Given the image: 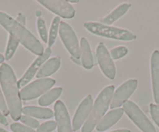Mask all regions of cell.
Listing matches in <instances>:
<instances>
[{
  "instance_id": "obj_1",
  "label": "cell",
  "mask_w": 159,
  "mask_h": 132,
  "mask_svg": "<svg viewBox=\"0 0 159 132\" xmlns=\"http://www.w3.org/2000/svg\"><path fill=\"white\" fill-rule=\"evenodd\" d=\"M0 83L12 119L19 121L22 113V103L16 75L8 64L3 63L0 66Z\"/></svg>"
},
{
  "instance_id": "obj_2",
  "label": "cell",
  "mask_w": 159,
  "mask_h": 132,
  "mask_svg": "<svg viewBox=\"0 0 159 132\" xmlns=\"http://www.w3.org/2000/svg\"><path fill=\"white\" fill-rule=\"evenodd\" d=\"M0 25L33 54L40 56L44 53L43 45L31 32L3 12H0Z\"/></svg>"
},
{
  "instance_id": "obj_3",
  "label": "cell",
  "mask_w": 159,
  "mask_h": 132,
  "mask_svg": "<svg viewBox=\"0 0 159 132\" xmlns=\"http://www.w3.org/2000/svg\"><path fill=\"white\" fill-rule=\"evenodd\" d=\"M114 89V86H108L101 91L93 105L89 117L84 124L81 132H91L100 122L111 104Z\"/></svg>"
},
{
  "instance_id": "obj_4",
  "label": "cell",
  "mask_w": 159,
  "mask_h": 132,
  "mask_svg": "<svg viewBox=\"0 0 159 132\" xmlns=\"http://www.w3.org/2000/svg\"><path fill=\"white\" fill-rule=\"evenodd\" d=\"M85 29L94 35L115 40L130 41L135 40L136 35L132 32L119 27H111L97 22H88L84 24Z\"/></svg>"
},
{
  "instance_id": "obj_5",
  "label": "cell",
  "mask_w": 159,
  "mask_h": 132,
  "mask_svg": "<svg viewBox=\"0 0 159 132\" xmlns=\"http://www.w3.org/2000/svg\"><path fill=\"white\" fill-rule=\"evenodd\" d=\"M123 110L129 119L143 132H156L155 127L140 107L133 101L127 100L123 104Z\"/></svg>"
},
{
  "instance_id": "obj_6",
  "label": "cell",
  "mask_w": 159,
  "mask_h": 132,
  "mask_svg": "<svg viewBox=\"0 0 159 132\" xmlns=\"http://www.w3.org/2000/svg\"><path fill=\"white\" fill-rule=\"evenodd\" d=\"M56 84V80L50 78L39 79L24 86L20 91V96L23 100H31L40 96Z\"/></svg>"
},
{
  "instance_id": "obj_7",
  "label": "cell",
  "mask_w": 159,
  "mask_h": 132,
  "mask_svg": "<svg viewBox=\"0 0 159 132\" xmlns=\"http://www.w3.org/2000/svg\"><path fill=\"white\" fill-rule=\"evenodd\" d=\"M59 33L62 43L65 45L67 51L71 54V57L80 59V48L77 37L73 28L67 23L61 21Z\"/></svg>"
},
{
  "instance_id": "obj_8",
  "label": "cell",
  "mask_w": 159,
  "mask_h": 132,
  "mask_svg": "<svg viewBox=\"0 0 159 132\" xmlns=\"http://www.w3.org/2000/svg\"><path fill=\"white\" fill-rule=\"evenodd\" d=\"M96 57L98 63L104 75L109 79H114L116 69L110 53L103 43H100L96 48Z\"/></svg>"
},
{
  "instance_id": "obj_9",
  "label": "cell",
  "mask_w": 159,
  "mask_h": 132,
  "mask_svg": "<svg viewBox=\"0 0 159 132\" xmlns=\"http://www.w3.org/2000/svg\"><path fill=\"white\" fill-rule=\"evenodd\" d=\"M137 84V79H129L123 83L113 93L110 107L115 109L123 105L136 90Z\"/></svg>"
},
{
  "instance_id": "obj_10",
  "label": "cell",
  "mask_w": 159,
  "mask_h": 132,
  "mask_svg": "<svg viewBox=\"0 0 159 132\" xmlns=\"http://www.w3.org/2000/svg\"><path fill=\"white\" fill-rule=\"evenodd\" d=\"M40 4L55 14L65 19H72L75 16L74 8L68 2L64 0H38Z\"/></svg>"
},
{
  "instance_id": "obj_11",
  "label": "cell",
  "mask_w": 159,
  "mask_h": 132,
  "mask_svg": "<svg viewBox=\"0 0 159 132\" xmlns=\"http://www.w3.org/2000/svg\"><path fill=\"white\" fill-rule=\"evenodd\" d=\"M93 105H94V103H93V98L91 95L87 96L80 104L73 116V122H72L73 131L79 130L84 124L92 110Z\"/></svg>"
},
{
  "instance_id": "obj_12",
  "label": "cell",
  "mask_w": 159,
  "mask_h": 132,
  "mask_svg": "<svg viewBox=\"0 0 159 132\" xmlns=\"http://www.w3.org/2000/svg\"><path fill=\"white\" fill-rule=\"evenodd\" d=\"M52 54V50L50 48H47L46 50L44 51L43 54L42 55L38 56L34 61L33 63L31 64L29 69H27V72L24 73V75H23L20 78V79L17 82L18 88H24V86L25 85H27L30 80L33 79V77L34 76L35 74L38 73V71L41 69V68L42 67L43 64L46 62L48 59V57H50V55Z\"/></svg>"
},
{
  "instance_id": "obj_13",
  "label": "cell",
  "mask_w": 159,
  "mask_h": 132,
  "mask_svg": "<svg viewBox=\"0 0 159 132\" xmlns=\"http://www.w3.org/2000/svg\"><path fill=\"white\" fill-rule=\"evenodd\" d=\"M54 110L58 132H73L69 112L64 103L58 100L55 104Z\"/></svg>"
},
{
  "instance_id": "obj_14",
  "label": "cell",
  "mask_w": 159,
  "mask_h": 132,
  "mask_svg": "<svg viewBox=\"0 0 159 132\" xmlns=\"http://www.w3.org/2000/svg\"><path fill=\"white\" fill-rule=\"evenodd\" d=\"M151 72L153 96L155 104L159 106V51L157 50L151 54Z\"/></svg>"
},
{
  "instance_id": "obj_15",
  "label": "cell",
  "mask_w": 159,
  "mask_h": 132,
  "mask_svg": "<svg viewBox=\"0 0 159 132\" xmlns=\"http://www.w3.org/2000/svg\"><path fill=\"white\" fill-rule=\"evenodd\" d=\"M123 108H116L115 110L108 112L105 116L102 117L100 122L96 126V130L98 131H105L111 127H112L116 122L119 121L123 114Z\"/></svg>"
},
{
  "instance_id": "obj_16",
  "label": "cell",
  "mask_w": 159,
  "mask_h": 132,
  "mask_svg": "<svg viewBox=\"0 0 159 132\" xmlns=\"http://www.w3.org/2000/svg\"><path fill=\"white\" fill-rule=\"evenodd\" d=\"M80 61L81 65L87 70H90L94 66V57L91 46L85 37L80 39Z\"/></svg>"
},
{
  "instance_id": "obj_17",
  "label": "cell",
  "mask_w": 159,
  "mask_h": 132,
  "mask_svg": "<svg viewBox=\"0 0 159 132\" xmlns=\"http://www.w3.org/2000/svg\"><path fill=\"white\" fill-rule=\"evenodd\" d=\"M61 65V60L59 57H54L48 59L41 68L37 73L36 77L38 79L45 78L53 75L55 72H57Z\"/></svg>"
},
{
  "instance_id": "obj_18",
  "label": "cell",
  "mask_w": 159,
  "mask_h": 132,
  "mask_svg": "<svg viewBox=\"0 0 159 132\" xmlns=\"http://www.w3.org/2000/svg\"><path fill=\"white\" fill-rule=\"evenodd\" d=\"M22 112L26 116H30L39 119H50L54 116V113L51 109L33 107V106L24 107Z\"/></svg>"
},
{
  "instance_id": "obj_19",
  "label": "cell",
  "mask_w": 159,
  "mask_h": 132,
  "mask_svg": "<svg viewBox=\"0 0 159 132\" xmlns=\"http://www.w3.org/2000/svg\"><path fill=\"white\" fill-rule=\"evenodd\" d=\"M131 7V5L129 3H123L116 7L114 10L108 13L107 16H105L103 19L101 20V23H103L105 25H111L116 20L124 16L126 12L129 10Z\"/></svg>"
},
{
  "instance_id": "obj_20",
  "label": "cell",
  "mask_w": 159,
  "mask_h": 132,
  "mask_svg": "<svg viewBox=\"0 0 159 132\" xmlns=\"http://www.w3.org/2000/svg\"><path fill=\"white\" fill-rule=\"evenodd\" d=\"M62 92V89L61 87L51 89L40 97L38 100V104L42 107H47V106L51 105L53 102H55V100H56L60 96Z\"/></svg>"
},
{
  "instance_id": "obj_21",
  "label": "cell",
  "mask_w": 159,
  "mask_h": 132,
  "mask_svg": "<svg viewBox=\"0 0 159 132\" xmlns=\"http://www.w3.org/2000/svg\"><path fill=\"white\" fill-rule=\"evenodd\" d=\"M60 18L59 16H56L54 19H52V23L51 28H50L49 32V37H48V48H51L53 45L55 44L56 40V37H57L58 32H59V25H60Z\"/></svg>"
},
{
  "instance_id": "obj_22",
  "label": "cell",
  "mask_w": 159,
  "mask_h": 132,
  "mask_svg": "<svg viewBox=\"0 0 159 132\" xmlns=\"http://www.w3.org/2000/svg\"><path fill=\"white\" fill-rule=\"evenodd\" d=\"M18 45H19V42L13 38L12 36L10 35L8 40V44H7V50H6L5 53V59L6 60H10L13 57V54H14L15 51L17 49Z\"/></svg>"
},
{
  "instance_id": "obj_23",
  "label": "cell",
  "mask_w": 159,
  "mask_h": 132,
  "mask_svg": "<svg viewBox=\"0 0 159 132\" xmlns=\"http://www.w3.org/2000/svg\"><path fill=\"white\" fill-rule=\"evenodd\" d=\"M37 26H38V32H39L40 37L42 38V41H43L44 43H48V31H47L45 20H44L42 17H38V20H37Z\"/></svg>"
},
{
  "instance_id": "obj_24",
  "label": "cell",
  "mask_w": 159,
  "mask_h": 132,
  "mask_svg": "<svg viewBox=\"0 0 159 132\" xmlns=\"http://www.w3.org/2000/svg\"><path fill=\"white\" fill-rule=\"evenodd\" d=\"M128 49L125 46H119L113 48L110 51V55H111L112 60H118L122 57H125L127 54Z\"/></svg>"
},
{
  "instance_id": "obj_25",
  "label": "cell",
  "mask_w": 159,
  "mask_h": 132,
  "mask_svg": "<svg viewBox=\"0 0 159 132\" xmlns=\"http://www.w3.org/2000/svg\"><path fill=\"white\" fill-rule=\"evenodd\" d=\"M56 128V122L54 121L43 123L37 129V132H52Z\"/></svg>"
},
{
  "instance_id": "obj_26",
  "label": "cell",
  "mask_w": 159,
  "mask_h": 132,
  "mask_svg": "<svg viewBox=\"0 0 159 132\" xmlns=\"http://www.w3.org/2000/svg\"><path fill=\"white\" fill-rule=\"evenodd\" d=\"M20 121L22 123H24L26 125L29 126V127L30 128H38L39 127V122L37 121L34 118L31 117L26 116V115H24V116H21L20 117Z\"/></svg>"
},
{
  "instance_id": "obj_27",
  "label": "cell",
  "mask_w": 159,
  "mask_h": 132,
  "mask_svg": "<svg viewBox=\"0 0 159 132\" xmlns=\"http://www.w3.org/2000/svg\"><path fill=\"white\" fill-rule=\"evenodd\" d=\"M10 128L13 132H37L33 128L23 125L20 123H13L10 126Z\"/></svg>"
},
{
  "instance_id": "obj_28",
  "label": "cell",
  "mask_w": 159,
  "mask_h": 132,
  "mask_svg": "<svg viewBox=\"0 0 159 132\" xmlns=\"http://www.w3.org/2000/svg\"><path fill=\"white\" fill-rule=\"evenodd\" d=\"M150 113L153 121L159 127V106L157 104H151L150 105Z\"/></svg>"
},
{
  "instance_id": "obj_29",
  "label": "cell",
  "mask_w": 159,
  "mask_h": 132,
  "mask_svg": "<svg viewBox=\"0 0 159 132\" xmlns=\"http://www.w3.org/2000/svg\"><path fill=\"white\" fill-rule=\"evenodd\" d=\"M0 111L2 112L4 116H7V115L10 114V111H9V109L7 107V103H6L5 99L2 95L1 89H0Z\"/></svg>"
},
{
  "instance_id": "obj_30",
  "label": "cell",
  "mask_w": 159,
  "mask_h": 132,
  "mask_svg": "<svg viewBox=\"0 0 159 132\" xmlns=\"http://www.w3.org/2000/svg\"><path fill=\"white\" fill-rule=\"evenodd\" d=\"M16 21H17L19 23H20L21 25L24 26L26 23V17L22 14V13H19L16 18Z\"/></svg>"
},
{
  "instance_id": "obj_31",
  "label": "cell",
  "mask_w": 159,
  "mask_h": 132,
  "mask_svg": "<svg viewBox=\"0 0 159 132\" xmlns=\"http://www.w3.org/2000/svg\"><path fill=\"white\" fill-rule=\"evenodd\" d=\"M71 60L73 61V62H74V63H76V65H81V61L80 60V59L75 58V57H71Z\"/></svg>"
},
{
  "instance_id": "obj_32",
  "label": "cell",
  "mask_w": 159,
  "mask_h": 132,
  "mask_svg": "<svg viewBox=\"0 0 159 132\" xmlns=\"http://www.w3.org/2000/svg\"><path fill=\"white\" fill-rule=\"evenodd\" d=\"M111 132H130V130H126V129H120V130H116Z\"/></svg>"
},
{
  "instance_id": "obj_33",
  "label": "cell",
  "mask_w": 159,
  "mask_h": 132,
  "mask_svg": "<svg viewBox=\"0 0 159 132\" xmlns=\"http://www.w3.org/2000/svg\"><path fill=\"white\" fill-rule=\"evenodd\" d=\"M4 60H5V57L2 54H0V64H3Z\"/></svg>"
},
{
  "instance_id": "obj_34",
  "label": "cell",
  "mask_w": 159,
  "mask_h": 132,
  "mask_svg": "<svg viewBox=\"0 0 159 132\" xmlns=\"http://www.w3.org/2000/svg\"><path fill=\"white\" fill-rule=\"evenodd\" d=\"M70 3H78V2H79V1H74V0H73V1H70Z\"/></svg>"
},
{
  "instance_id": "obj_35",
  "label": "cell",
  "mask_w": 159,
  "mask_h": 132,
  "mask_svg": "<svg viewBox=\"0 0 159 132\" xmlns=\"http://www.w3.org/2000/svg\"><path fill=\"white\" fill-rule=\"evenodd\" d=\"M0 132H8L7 130H6L5 129L2 128V127H0Z\"/></svg>"
}]
</instances>
